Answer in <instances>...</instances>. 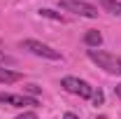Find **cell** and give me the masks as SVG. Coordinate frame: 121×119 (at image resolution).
<instances>
[{"instance_id":"1","label":"cell","mask_w":121,"mask_h":119,"mask_svg":"<svg viewBox=\"0 0 121 119\" xmlns=\"http://www.w3.org/2000/svg\"><path fill=\"white\" fill-rule=\"evenodd\" d=\"M89 59L98 63V68H103L109 75H121V56L107 54L103 49H89Z\"/></svg>"},{"instance_id":"2","label":"cell","mask_w":121,"mask_h":119,"mask_svg":"<svg viewBox=\"0 0 121 119\" xmlns=\"http://www.w3.org/2000/svg\"><path fill=\"white\" fill-rule=\"evenodd\" d=\"M21 47H23V49H28L30 54L42 56V59H49V61H58V59H60V54L54 49V47L44 45V42H37V40H23Z\"/></svg>"},{"instance_id":"3","label":"cell","mask_w":121,"mask_h":119,"mask_svg":"<svg viewBox=\"0 0 121 119\" xmlns=\"http://www.w3.org/2000/svg\"><path fill=\"white\" fill-rule=\"evenodd\" d=\"M63 89L70 91V93H75L79 98H91L93 96V89H91L89 82H84V79H79V77H63Z\"/></svg>"},{"instance_id":"4","label":"cell","mask_w":121,"mask_h":119,"mask_svg":"<svg viewBox=\"0 0 121 119\" xmlns=\"http://www.w3.org/2000/svg\"><path fill=\"white\" fill-rule=\"evenodd\" d=\"M60 7L68 9V12H75L79 16H89V19L98 16V9L93 5H89V2H82V0H60Z\"/></svg>"},{"instance_id":"5","label":"cell","mask_w":121,"mask_h":119,"mask_svg":"<svg viewBox=\"0 0 121 119\" xmlns=\"http://www.w3.org/2000/svg\"><path fill=\"white\" fill-rule=\"evenodd\" d=\"M0 103L12 107H26V105H37V98H30L23 93H0Z\"/></svg>"},{"instance_id":"6","label":"cell","mask_w":121,"mask_h":119,"mask_svg":"<svg viewBox=\"0 0 121 119\" xmlns=\"http://www.w3.org/2000/svg\"><path fill=\"white\" fill-rule=\"evenodd\" d=\"M23 75L16 73V70H9V68H5V65H0V82L2 84H14V82H19Z\"/></svg>"},{"instance_id":"7","label":"cell","mask_w":121,"mask_h":119,"mask_svg":"<svg viewBox=\"0 0 121 119\" xmlns=\"http://www.w3.org/2000/svg\"><path fill=\"white\" fill-rule=\"evenodd\" d=\"M98 2H100V7L105 12H109V14H114V16H121V2L119 0H98Z\"/></svg>"},{"instance_id":"8","label":"cell","mask_w":121,"mask_h":119,"mask_svg":"<svg viewBox=\"0 0 121 119\" xmlns=\"http://www.w3.org/2000/svg\"><path fill=\"white\" fill-rule=\"evenodd\" d=\"M84 42L89 47H93V49H98V47L103 45V35H100L98 30H89V33L84 35Z\"/></svg>"},{"instance_id":"9","label":"cell","mask_w":121,"mask_h":119,"mask_svg":"<svg viewBox=\"0 0 121 119\" xmlns=\"http://www.w3.org/2000/svg\"><path fill=\"white\" fill-rule=\"evenodd\" d=\"M40 16H49V19H54V21H63V16L56 14V12H51V9H40Z\"/></svg>"},{"instance_id":"10","label":"cell","mask_w":121,"mask_h":119,"mask_svg":"<svg viewBox=\"0 0 121 119\" xmlns=\"http://www.w3.org/2000/svg\"><path fill=\"white\" fill-rule=\"evenodd\" d=\"M91 98H93V103H95V105H100V103H103V91H93Z\"/></svg>"},{"instance_id":"11","label":"cell","mask_w":121,"mask_h":119,"mask_svg":"<svg viewBox=\"0 0 121 119\" xmlns=\"http://www.w3.org/2000/svg\"><path fill=\"white\" fill-rule=\"evenodd\" d=\"M16 119H37V114L35 112H23V114H19Z\"/></svg>"},{"instance_id":"12","label":"cell","mask_w":121,"mask_h":119,"mask_svg":"<svg viewBox=\"0 0 121 119\" xmlns=\"http://www.w3.org/2000/svg\"><path fill=\"white\" fill-rule=\"evenodd\" d=\"M26 91L35 96V93H40V87H35V84H28V87H26Z\"/></svg>"},{"instance_id":"13","label":"cell","mask_w":121,"mask_h":119,"mask_svg":"<svg viewBox=\"0 0 121 119\" xmlns=\"http://www.w3.org/2000/svg\"><path fill=\"white\" fill-rule=\"evenodd\" d=\"M0 61H2V63H14V59H9V56L2 54V51H0Z\"/></svg>"},{"instance_id":"14","label":"cell","mask_w":121,"mask_h":119,"mask_svg":"<svg viewBox=\"0 0 121 119\" xmlns=\"http://www.w3.org/2000/svg\"><path fill=\"white\" fill-rule=\"evenodd\" d=\"M63 119H77V114H72V112H65V114H63Z\"/></svg>"},{"instance_id":"15","label":"cell","mask_w":121,"mask_h":119,"mask_svg":"<svg viewBox=\"0 0 121 119\" xmlns=\"http://www.w3.org/2000/svg\"><path fill=\"white\" fill-rule=\"evenodd\" d=\"M114 93H117V96L121 98V84H117V87H114Z\"/></svg>"},{"instance_id":"16","label":"cell","mask_w":121,"mask_h":119,"mask_svg":"<svg viewBox=\"0 0 121 119\" xmlns=\"http://www.w3.org/2000/svg\"><path fill=\"white\" fill-rule=\"evenodd\" d=\"M98 119H107V117H98Z\"/></svg>"}]
</instances>
